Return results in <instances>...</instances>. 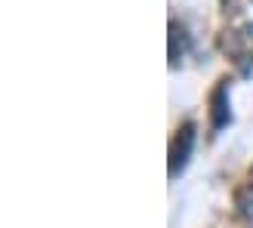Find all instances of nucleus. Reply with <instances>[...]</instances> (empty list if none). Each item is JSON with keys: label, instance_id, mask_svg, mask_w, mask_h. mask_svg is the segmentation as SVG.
I'll list each match as a JSON object with an SVG mask.
<instances>
[{"label": "nucleus", "instance_id": "obj_1", "mask_svg": "<svg viewBox=\"0 0 253 228\" xmlns=\"http://www.w3.org/2000/svg\"><path fill=\"white\" fill-rule=\"evenodd\" d=\"M192 145H195V126L185 123L173 142V151H170V176L182 173V167L188 163V154H192Z\"/></svg>", "mask_w": 253, "mask_h": 228}, {"label": "nucleus", "instance_id": "obj_3", "mask_svg": "<svg viewBox=\"0 0 253 228\" xmlns=\"http://www.w3.org/2000/svg\"><path fill=\"white\" fill-rule=\"evenodd\" d=\"M238 210H241V216L253 219V182H247L241 191H238Z\"/></svg>", "mask_w": 253, "mask_h": 228}, {"label": "nucleus", "instance_id": "obj_2", "mask_svg": "<svg viewBox=\"0 0 253 228\" xmlns=\"http://www.w3.org/2000/svg\"><path fill=\"white\" fill-rule=\"evenodd\" d=\"M225 99H229V90L219 86L216 93H213V130H222L225 123H229V105H225Z\"/></svg>", "mask_w": 253, "mask_h": 228}]
</instances>
